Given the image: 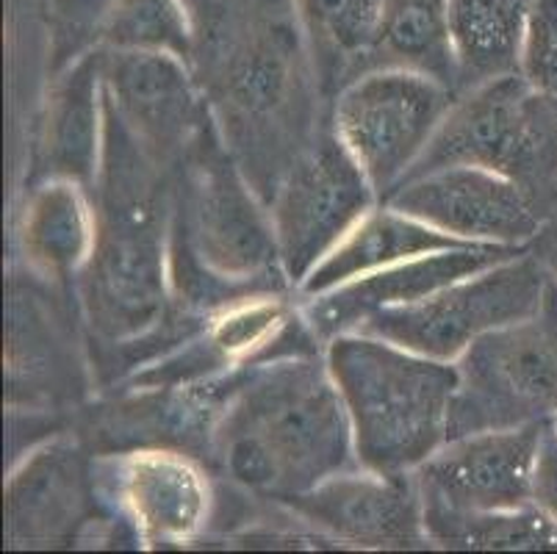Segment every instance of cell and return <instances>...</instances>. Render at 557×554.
I'll return each mask as SVG.
<instances>
[{
  "mask_svg": "<svg viewBox=\"0 0 557 554\" xmlns=\"http://www.w3.org/2000/svg\"><path fill=\"white\" fill-rule=\"evenodd\" d=\"M377 206L374 186L325 120L270 202L281 267L295 292Z\"/></svg>",
  "mask_w": 557,
  "mask_h": 554,
  "instance_id": "cell-10",
  "label": "cell"
},
{
  "mask_svg": "<svg viewBox=\"0 0 557 554\" xmlns=\"http://www.w3.org/2000/svg\"><path fill=\"white\" fill-rule=\"evenodd\" d=\"M458 391L449 439L544 424L557 416V278L549 272L539 311L480 335L455 360Z\"/></svg>",
  "mask_w": 557,
  "mask_h": 554,
  "instance_id": "cell-7",
  "label": "cell"
},
{
  "mask_svg": "<svg viewBox=\"0 0 557 554\" xmlns=\"http://www.w3.org/2000/svg\"><path fill=\"white\" fill-rule=\"evenodd\" d=\"M530 247H503V244H469L455 250L430 253V256L408 258L394 267L377 269L356 281L344 283L333 292L306 297L300 313L319 342H331L338 333H352L361 322L377 311L413 305L444 286L463 281L469 274L521 256Z\"/></svg>",
  "mask_w": 557,
  "mask_h": 554,
  "instance_id": "cell-15",
  "label": "cell"
},
{
  "mask_svg": "<svg viewBox=\"0 0 557 554\" xmlns=\"http://www.w3.org/2000/svg\"><path fill=\"white\" fill-rule=\"evenodd\" d=\"M98 186V233L84 267V308L95 333L128 344L153 333L172 303L164 170L136 141L106 95Z\"/></svg>",
  "mask_w": 557,
  "mask_h": 554,
  "instance_id": "cell-3",
  "label": "cell"
},
{
  "mask_svg": "<svg viewBox=\"0 0 557 554\" xmlns=\"http://www.w3.org/2000/svg\"><path fill=\"white\" fill-rule=\"evenodd\" d=\"M449 3L453 0H386L374 70H417L442 81L458 95V73L449 42Z\"/></svg>",
  "mask_w": 557,
  "mask_h": 554,
  "instance_id": "cell-23",
  "label": "cell"
},
{
  "mask_svg": "<svg viewBox=\"0 0 557 554\" xmlns=\"http://www.w3.org/2000/svg\"><path fill=\"white\" fill-rule=\"evenodd\" d=\"M530 505L539 507L546 518L557 525V430L546 421L541 430L539 452H535L533 485H530Z\"/></svg>",
  "mask_w": 557,
  "mask_h": 554,
  "instance_id": "cell-27",
  "label": "cell"
},
{
  "mask_svg": "<svg viewBox=\"0 0 557 554\" xmlns=\"http://www.w3.org/2000/svg\"><path fill=\"white\" fill-rule=\"evenodd\" d=\"M195 73L222 141L267 208L325 125L295 0H189Z\"/></svg>",
  "mask_w": 557,
  "mask_h": 554,
  "instance_id": "cell-1",
  "label": "cell"
},
{
  "mask_svg": "<svg viewBox=\"0 0 557 554\" xmlns=\"http://www.w3.org/2000/svg\"><path fill=\"white\" fill-rule=\"evenodd\" d=\"M455 95L442 81L417 70L377 67L344 86L327 109V122L377 192L397 189L417 164Z\"/></svg>",
  "mask_w": 557,
  "mask_h": 554,
  "instance_id": "cell-8",
  "label": "cell"
},
{
  "mask_svg": "<svg viewBox=\"0 0 557 554\" xmlns=\"http://www.w3.org/2000/svg\"><path fill=\"white\" fill-rule=\"evenodd\" d=\"M447 167L508 177L549 222L557 213V103L521 73L460 91L403 183Z\"/></svg>",
  "mask_w": 557,
  "mask_h": 554,
  "instance_id": "cell-6",
  "label": "cell"
},
{
  "mask_svg": "<svg viewBox=\"0 0 557 554\" xmlns=\"http://www.w3.org/2000/svg\"><path fill=\"white\" fill-rule=\"evenodd\" d=\"M78 452L45 446L9 485V527L17 541H55L84 513L86 491Z\"/></svg>",
  "mask_w": 557,
  "mask_h": 554,
  "instance_id": "cell-22",
  "label": "cell"
},
{
  "mask_svg": "<svg viewBox=\"0 0 557 554\" xmlns=\"http://www.w3.org/2000/svg\"><path fill=\"white\" fill-rule=\"evenodd\" d=\"M552 424H555V430H557V416H555V419H552Z\"/></svg>",
  "mask_w": 557,
  "mask_h": 554,
  "instance_id": "cell-29",
  "label": "cell"
},
{
  "mask_svg": "<svg viewBox=\"0 0 557 554\" xmlns=\"http://www.w3.org/2000/svg\"><path fill=\"white\" fill-rule=\"evenodd\" d=\"M544 424L449 439L413 471L422 491L424 516L496 513L530 505L535 452Z\"/></svg>",
  "mask_w": 557,
  "mask_h": 554,
  "instance_id": "cell-11",
  "label": "cell"
},
{
  "mask_svg": "<svg viewBox=\"0 0 557 554\" xmlns=\"http://www.w3.org/2000/svg\"><path fill=\"white\" fill-rule=\"evenodd\" d=\"M103 84L116 114L161 170L184 161L211 120L195 73L178 56L109 48Z\"/></svg>",
  "mask_w": 557,
  "mask_h": 554,
  "instance_id": "cell-13",
  "label": "cell"
},
{
  "mask_svg": "<svg viewBox=\"0 0 557 554\" xmlns=\"http://www.w3.org/2000/svg\"><path fill=\"white\" fill-rule=\"evenodd\" d=\"M327 538L367 549H410L428 541L422 491L413 471H338L311 491L277 502Z\"/></svg>",
  "mask_w": 557,
  "mask_h": 554,
  "instance_id": "cell-14",
  "label": "cell"
},
{
  "mask_svg": "<svg viewBox=\"0 0 557 554\" xmlns=\"http://www.w3.org/2000/svg\"><path fill=\"white\" fill-rule=\"evenodd\" d=\"M103 42L114 50H148L191 61L195 23L189 0H114L103 20Z\"/></svg>",
  "mask_w": 557,
  "mask_h": 554,
  "instance_id": "cell-24",
  "label": "cell"
},
{
  "mask_svg": "<svg viewBox=\"0 0 557 554\" xmlns=\"http://www.w3.org/2000/svg\"><path fill=\"white\" fill-rule=\"evenodd\" d=\"M383 206L472 244L533 247L546 217L508 177L480 167H447L403 183Z\"/></svg>",
  "mask_w": 557,
  "mask_h": 554,
  "instance_id": "cell-12",
  "label": "cell"
},
{
  "mask_svg": "<svg viewBox=\"0 0 557 554\" xmlns=\"http://www.w3.org/2000/svg\"><path fill=\"white\" fill-rule=\"evenodd\" d=\"M519 73L539 95L557 103V0H530Z\"/></svg>",
  "mask_w": 557,
  "mask_h": 554,
  "instance_id": "cell-26",
  "label": "cell"
},
{
  "mask_svg": "<svg viewBox=\"0 0 557 554\" xmlns=\"http://www.w3.org/2000/svg\"><path fill=\"white\" fill-rule=\"evenodd\" d=\"M386 0H295L327 109L338 91L374 70Z\"/></svg>",
  "mask_w": 557,
  "mask_h": 554,
  "instance_id": "cell-18",
  "label": "cell"
},
{
  "mask_svg": "<svg viewBox=\"0 0 557 554\" xmlns=\"http://www.w3.org/2000/svg\"><path fill=\"white\" fill-rule=\"evenodd\" d=\"M325 364L352 424L358 466L405 475L447 444L455 364L358 330L333 335Z\"/></svg>",
  "mask_w": 557,
  "mask_h": 554,
  "instance_id": "cell-5",
  "label": "cell"
},
{
  "mask_svg": "<svg viewBox=\"0 0 557 554\" xmlns=\"http://www.w3.org/2000/svg\"><path fill=\"white\" fill-rule=\"evenodd\" d=\"M206 446L227 480L275 502L358 466L352 424L325 353L245 369Z\"/></svg>",
  "mask_w": 557,
  "mask_h": 554,
  "instance_id": "cell-2",
  "label": "cell"
},
{
  "mask_svg": "<svg viewBox=\"0 0 557 554\" xmlns=\"http://www.w3.org/2000/svg\"><path fill=\"white\" fill-rule=\"evenodd\" d=\"M98 213L73 177H48L25 206L20 244L25 261L50 278L84 272L95 250Z\"/></svg>",
  "mask_w": 557,
  "mask_h": 554,
  "instance_id": "cell-20",
  "label": "cell"
},
{
  "mask_svg": "<svg viewBox=\"0 0 557 554\" xmlns=\"http://www.w3.org/2000/svg\"><path fill=\"white\" fill-rule=\"evenodd\" d=\"M469 244L472 242L435 231L428 222L380 202L322 258V263L297 288V294L302 299L319 297V294L333 292V288L356 281V278L394 267V263L408 261V258L469 247Z\"/></svg>",
  "mask_w": 557,
  "mask_h": 554,
  "instance_id": "cell-17",
  "label": "cell"
},
{
  "mask_svg": "<svg viewBox=\"0 0 557 554\" xmlns=\"http://www.w3.org/2000/svg\"><path fill=\"white\" fill-rule=\"evenodd\" d=\"M530 250H533L535 256L546 263V269L557 278V213L546 222L544 231H541V236L535 238Z\"/></svg>",
  "mask_w": 557,
  "mask_h": 554,
  "instance_id": "cell-28",
  "label": "cell"
},
{
  "mask_svg": "<svg viewBox=\"0 0 557 554\" xmlns=\"http://www.w3.org/2000/svg\"><path fill=\"white\" fill-rule=\"evenodd\" d=\"M428 541L463 549H557V525L539 507L424 516Z\"/></svg>",
  "mask_w": 557,
  "mask_h": 554,
  "instance_id": "cell-25",
  "label": "cell"
},
{
  "mask_svg": "<svg viewBox=\"0 0 557 554\" xmlns=\"http://www.w3.org/2000/svg\"><path fill=\"white\" fill-rule=\"evenodd\" d=\"M530 0H453V42L458 95L521 70Z\"/></svg>",
  "mask_w": 557,
  "mask_h": 554,
  "instance_id": "cell-21",
  "label": "cell"
},
{
  "mask_svg": "<svg viewBox=\"0 0 557 554\" xmlns=\"http://www.w3.org/2000/svg\"><path fill=\"white\" fill-rule=\"evenodd\" d=\"M106 485L139 541L189 543L211 518L209 477L191 457L170 450H136L106 460Z\"/></svg>",
  "mask_w": 557,
  "mask_h": 554,
  "instance_id": "cell-16",
  "label": "cell"
},
{
  "mask_svg": "<svg viewBox=\"0 0 557 554\" xmlns=\"http://www.w3.org/2000/svg\"><path fill=\"white\" fill-rule=\"evenodd\" d=\"M181 164L170 220L172 297L206 317L288 283L267 202L236 164L214 120L202 125Z\"/></svg>",
  "mask_w": 557,
  "mask_h": 554,
  "instance_id": "cell-4",
  "label": "cell"
},
{
  "mask_svg": "<svg viewBox=\"0 0 557 554\" xmlns=\"http://www.w3.org/2000/svg\"><path fill=\"white\" fill-rule=\"evenodd\" d=\"M106 128L103 53H86L53 89L45 152L53 175L95 183Z\"/></svg>",
  "mask_w": 557,
  "mask_h": 554,
  "instance_id": "cell-19",
  "label": "cell"
},
{
  "mask_svg": "<svg viewBox=\"0 0 557 554\" xmlns=\"http://www.w3.org/2000/svg\"><path fill=\"white\" fill-rule=\"evenodd\" d=\"M546 283V263L533 250H524L419 303L377 311L356 330L455 364L480 335L539 311Z\"/></svg>",
  "mask_w": 557,
  "mask_h": 554,
  "instance_id": "cell-9",
  "label": "cell"
}]
</instances>
